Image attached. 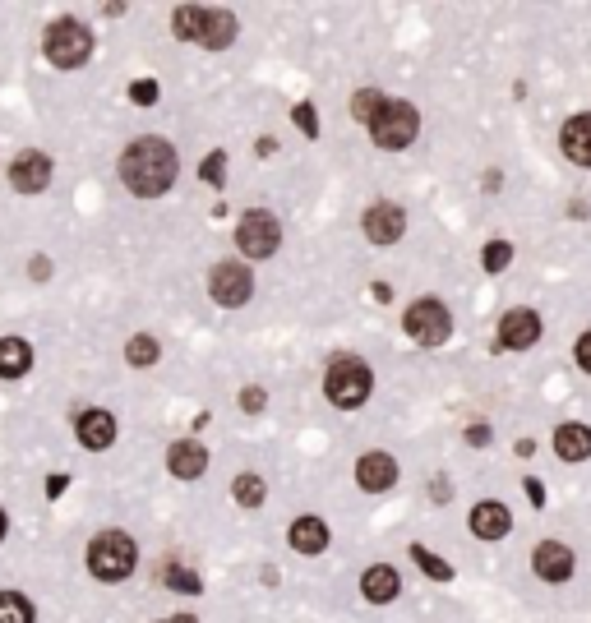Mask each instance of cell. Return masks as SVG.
I'll list each match as a JSON object with an SVG mask.
<instances>
[{
    "label": "cell",
    "instance_id": "cell-35",
    "mask_svg": "<svg viewBox=\"0 0 591 623\" xmlns=\"http://www.w3.org/2000/svg\"><path fill=\"white\" fill-rule=\"evenodd\" d=\"M471 448H485L490 444V425H467V434H462Z\"/></svg>",
    "mask_w": 591,
    "mask_h": 623
},
{
    "label": "cell",
    "instance_id": "cell-32",
    "mask_svg": "<svg viewBox=\"0 0 591 623\" xmlns=\"http://www.w3.org/2000/svg\"><path fill=\"white\" fill-rule=\"evenodd\" d=\"M291 125H296L305 139H314V134H319V111H314L310 102H296V107H291Z\"/></svg>",
    "mask_w": 591,
    "mask_h": 623
},
{
    "label": "cell",
    "instance_id": "cell-1",
    "mask_svg": "<svg viewBox=\"0 0 591 623\" xmlns=\"http://www.w3.org/2000/svg\"><path fill=\"white\" fill-rule=\"evenodd\" d=\"M176 176H181V153L162 134H144V139H134L121 153V180H125V190L139 194V199L167 194L176 185Z\"/></svg>",
    "mask_w": 591,
    "mask_h": 623
},
{
    "label": "cell",
    "instance_id": "cell-9",
    "mask_svg": "<svg viewBox=\"0 0 591 623\" xmlns=\"http://www.w3.org/2000/svg\"><path fill=\"white\" fill-rule=\"evenodd\" d=\"M10 185L19 194H42L51 185V157L37 153V148H28V153H19L10 162Z\"/></svg>",
    "mask_w": 591,
    "mask_h": 623
},
{
    "label": "cell",
    "instance_id": "cell-2",
    "mask_svg": "<svg viewBox=\"0 0 591 623\" xmlns=\"http://www.w3.org/2000/svg\"><path fill=\"white\" fill-rule=\"evenodd\" d=\"M370 388H374V379H370V365H365L361 356H333V360H328L324 393H328V402H333L338 411L365 407Z\"/></svg>",
    "mask_w": 591,
    "mask_h": 623
},
{
    "label": "cell",
    "instance_id": "cell-6",
    "mask_svg": "<svg viewBox=\"0 0 591 623\" xmlns=\"http://www.w3.org/2000/svg\"><path fill=\"white\" fill-rule=\"evenodd\" d=\"M402 328H407V337L411 342H421V347H444L448 333H453V314L444 310V300L425 296V300H411L407 305Z\"/></svg>",
    "mask_w": 591,
    "mask_h": 623
},
{
    "label": "cell",
    "instance_id": "cell-21",
    "mask_svg": "<svg viewBox=\"0 0 591 623\" xmlns=\"http://www.w3.org/2000/svg\"><path fill=\"white\" fill-rule=\"evenodd\" d=\"M291 550L296 554H324L328 550V522L324 517H296V522H291Z\"/></svg>",
    "mask_w": 591,
    "mask_h": 623
},
{
    "label": "cell",
    "instance_id": "cell-22",
    "mask_svg": "<svg viewBox=\"0 0 591 623\" xmlns=\"http://www.w3.org/2000/svg\"><path fill=\"white\" fill-rule=\"evenodd\" d=\"M33 370V347L24 337H0V379H24Z\"/></svg>",
    "mask_w": 591,
    "mask_h": 623
},
{
    "label": "cell",
    "instance_id": "cell-28",
    "mask_svg": "<svg viewBox=\"0 0 591 623\" xmlns=\"http://www.w3.org/2000/svg\"><path fill=\"white\" fill-rule=\"evenodd\" d=\"M0 623H33V600L19 591H0Z\"/></svg>",
    "mask_w": 591,
    "mask_h": 623
},
{
    "label": "cell",
    "instance_id": "cell-3",
    "mask_svg": "<svg viewBox=\"0 0 591 623\" xmlns=\"http://www.w3.org/2000/svg\"><path fill=\"white\" fill-rule=\"evenodd\" d=\"M139 564V545H134L125 531H102L88 545V573L102 577V582H121V577L134 573Z\"/></svg>",
    "mask_w": 591,
    "mask_h": 623
},
{
    "label": "cell",
    "instance_id": "cell-11",
    "mask_svg": "<svg viewBox=\"0 0 591 623\" xmlns=\"http://www.w3.org/2000/svg\"><path fill=\"white\" fill-rule=\"evenodd\" d=\"M573 550H568L564 540H541L536 550H531V568H536V577H545V582H568L573 577Z\"/></svg>",
    "mask_w": 591,
    "mask_h": 623
},
{
    "label": "cell",
    "instance_id": "cell-13",
    "mask_svg": "<svg viewBox=\"0 0 591 623\" xmlns=\"http://www.w3.org/2000/svg\"><path fill=\"white\" fill-rule=\"evenodd\" d=\"M356 485H361L365 494H384V490H393L398 485V462L388 453H365L361 462H356Z\"/></svg>",
    "mask_w": 591,
    "mask_h": 623
},
{
    "label": "cell",
    "instance_id": "cell-42",
    "mask_svg": "<svg viewBox=\"0 0 591 623\" xmlns=\"http://www.w3.org/2000/svg\"><path fill=\"white\" fill-rule=\"evenodd\" d=\"M499 185H504V176H499V171H485V190L495 194V190H499Z\"/></svg>",
    "mask_w": 591,
    "mask_h": 623
},
{
    "label": "cell",
    "instance_id": "cell-45",
    "mask_svg": "<svg viewBox=\"0 0 591 623\" xmlns=\"http://www.w3.org/2000/svg\"><path fill=\"white\" fill-rule=\"evenodd\" d=\"M0 540H5V513H0Z\"/></svg>",
    "mask_w": 591,
    "mask_h": 623
},
{
    "label": "cell",
    "instance_id": "cell-38",
    "mask_svg": "<svg viewBox=\"0 0 591 623\" xmlns=\"http://www.w3.org/2000/svg\"><path fill=\"white\" fill-rule=\"evenodd\" d=\"M527 499H531V504H536V508L545 504V485H541V480H536V476H527Z\"/></svg>",
    "mask_w": 591,
    "mask_h": 623
},
{
    "label": "cell",
    "instance_id": "cell-17",
    "mask_svg": "<svg viewBox=\"0 0 591 623\" xmlns=\"http://www.w3.org/2000/svg\"><path fill=\"white\" fill-rule=\"evenodd\" d=\"M167 467L176 480H199L208 471V448L199 439H181V444H171Z\"/></svg>",
    "mask_w": 591,
    "mask_h": 623
},
{
    "label": "cell",
    "instance_id": "cell-14",
    "mask_svg": "<svg viewBox=\"0 0 591 623\" xmlns=\"http://www.w3.org/2000/svg\"><path fill=\"white\" fill-rule=\"evenodd\" d=\"M402 231H407V213H402L398 204L365 208V236H370L374 245H393V240H402Z\"/></svg>",
    "mask_w": 591,
    "mask_h": 623
},
{
    "label": "cell",
    "instance_id": "cell-16",
    "mask_svg": "<svg viewBox=\"0 0 591 623\" xmlns=\"http://www.w3.org/2000/svg\"><path fill=\"white\" fill-rule=\"evenodd\" d=\"M194 42H199V47H208V51L231 47V42H236V14L222 10V5H208L204 24H199V37H194Z\"/></svg>",
    "mask_w": 591,
    "mask_h": 623
},
{
    "label": "cell",
    "instance_id": "cell-5",
    "mask_svg": "<svg viewBox=\"0 0 591 623\" xmlns=\"http://www.w3.org/2000/svg\"><path fill=\"white\" fill-rule=\"evenodd\" d=\"M416 134H421V111L411 107V102H384V111L370 120V139H374V148H384V153L411 148Z\"/></svg>",
    "mask_w": 591,
    "mask_h": 623
},
{
    "label": "cell",
    "instance_id": "cell-15",
    "mask_svg": "<svg viewBox=\"0 0 591 623\" xmlns=\"http://www.w3.org/2000/svg\"><path fill=\"white\" fill-rule=\"evenodd\" d=\"M508 531H513V513H508V504H499V499H481V504L471 508V536L504 540Z\"/></svg>",
    "mask_w": 591,
    "mask_h": 623
},
{
    "label": "cell",
    "instance_id": "cell-36",
    "mask_svg": "<svg viewBox=\"0 0 591 623\" xmlns=\"http://www.w3.org/2000/svg\"><path fill=\"white\" fill-rule=\"evenodd\" d=\"M578 365L591 374V333H582V337H578Z\"/></svg>",
    "mask_w": 591,
    "mask_h": 623
},
{
    "label": "cell",
    "instance_id": "cell-24",
    "mask_svg": "<svg viewBox=\"0 0 591 623\" xmlns=\"http://www.w3.org/2000/svg\"><path fill=\"white\" fill-rule=\"evenodd\" d=\"M162 582H167L171 591H181V596H199V591H204V577L194 573V568L176 564V559H171V564H162Z\"/></svg>",
    "mask_w": 591,
    "mask_h": 623
},
{
    "label": "cell",
    "instance_id": "cell-34",
    "mask_svg": "<svg viewBox=\"0 0 591 623\" xmlns=\"http://www.w3.org/2000/svg\"><path fill=\"white\" fill-rule=\"evenodd\" d=\"M264 402H268L264 388H241V407L250 411V416H259V411H264Z\"/></svg>",
    "mask_w": 591,
    "mask_h": 623
},
{
    "label": "cell",
    "instance_id": "cell-27",
    "mask_svg": "<svg viewBox=\"0 0 591 623\" xmlns=\"http://www.w3.org/2000/svg\"><path fill=\"white\" fill-rule=\"evenodd\" d=\"M411 559H416V568H421L425 577H435V582H453V564H448V559H439L435 550H425V545H411Z\"/></svg>",
    "mask_w": 591,
    "mask_h": 623
},
{
    "label": "cell",
    "instance_id": "cell-43",
    "mask_svg": "<svg viewBox=\"0 0 591 623\" xmlns=\"http://www.w3.org/2000/svg\"><path fill=\"white\" fill-rule=\"evenodd\" d=\"M273 153H278V144H273V139L264 134V139H259V157H273Z\"/></svg>",
    "mask_w": 591,
    "mask_h": 623
},
{
    "label": "cell",
    "instance_id": "cell-8",
    "mask_svg": "<svg viewBox=\"0 0 591 623\" xmlns=\"http://www.w3.org/2000/svg\"><path fill=\"white\" fill-rule=\"evenodd\" d=\"M236 245H241V254H250V259L278 254V245H282L278 217L268 213V208H250V213L241 217V227H236Z\"/></svg>",
    "mask_w": 591,
    "mask_h": 623
},
{
    "label": "cell",
    "instance_id": "cell-39",
    "mask_svg": "<svg viewBox=\"0 0 591 623\" xmlns=\"http://www.w3.org/2000/svg\"><path fill=\"white\" fill-rule=\"evenodd\" d=\"M65 490H70V476H61V471H56V476L47 480V494L56 499V494H65Z\"/></svg>",
    "mask_w": 591,
    "mask_h": 623
},
{
    "label": "cell",
    "instance_id": "cell-7",
    "mask_svg": "<svg viewBox=\"0 0 591 623\" xmlns=\"http://www.w3.org/2000/svg\"><path fill=\"white\" fill-rule=\"evenodd\" d=\"M208 296L218 300L222 310H241V305H250V296H254V273L241 264V259H227V264H218L208 273Z\"/></svg>",
    "mask_w": 591,
    "mask_h": 623
},
{
    "label": "cell",
    "instance_id": "cell-33",
    "mask_svg": "<svg viewBox=\"0 0 591 623\" xmlns=\"http://www.w3.org/2000/svg\"><path fill=\"white\" fill-rule=\"evenodd\" d=\"M130 102H134V107H153V102H157V84H153V79H134V84H130Z\"/></svg>",
    "mask_w": 591,
    "mask_h": 623
},
{
    "label": "cell",
    "instance_id": "cell-25",
    "mask_svg": "<svg viewBox=\"0 0 591 623\" xmlns=\"http://www.w3.org/2000/svg\"><path fill=\"white\" fill-rule=\"evenodd\" d=\"M264 476H254V471H245V476H236L231 480V499H236V504L241 508H259L264 504Z\"/></svg>",
    "mask_w": 591,
    "mask_h": 623
},
{
    "label": "cell",
    "instance_id": "cell-19",
    "mask_svg": "<svg viewBox=\"0 0 591 623\" xmlns=\"http://www.w3.org/2000/svg\"><path fill=\"white\" fill-rule=\"evenodd\" d=\"M559 148H564L568 162L591 167V116H587V111L573 116V120H564V130H559Z\"/></svg>",
    "mask_w": 591,
    "mask_h": 623
},
{
    "label": "cell",
    "instance_id": "cell-18",
    "mask_svg": "<svg viewBox=\"0 0 591 623\" xmlns=\"http://www.w3.org/2000/svg\"><path fill=\"white\" fill-rule=\"evenodd\" d=\"M361 596L370 600V605H388V600H398V596H402V577H398V568L370 564V568L361 573Z\"/></svg>",
    "mask_w": 591,
    "mask_h": 623
},
{
    "label": "cell",
    "instance_id": "cell-31",
    "mask_svg": "<svg viewBox=\"0 0 591 623\" xmlns=\"http://www.w3.org/2000/svg\"><path fill=\"white\" fill-rule=\"evenodd\" d=\"M481 264H485V273H504V268L513 264V245H508V240H490Z\"/></svg>",
    "mask_w": 591,
    "mask_h": 623
},
{
    "label": "cell",
    "instance_id": "cell-30",
    "mask_svg": "<svg viewBox=\"0 0 591 623\" xmlns=\"http://www.w3.org/2000/svg\"><path fill=\"white\" fill-rule=\"evenodd\" d=\"M199 176H204V185L222 190V185H227V153H222V148H213V153L204 157V167H199Z\"/></svg>",
    "mask_w": 591,
    "mask_h": 623
},
{
    "label": "cell",
    "instance_id": "cell-37",
    "mask_svg": "<svg viewBox=\"0 0 591 623\" xmlns=\"http://www.w3.org/2000/svg\"><path fill=\"white\" fill-rule=\"evenodd\" d=\"M430 494H435V504H448V494H453V485H448V476H435V485H430Z\"/></svg>",
    "mask_w": 591,
    "mask_h": 623
},
{
    "label": "cell",
    "instance_id": "cell-40",
    "mask_svg": "<svg viewBox=\"0 0 591 623\" xmlns=\"http://www.w3.org/2000/svg\"><path fill=\"white\" fill-rule=\"evenodd\" d=\"M28 273H33L37 282H47V277H51V264H47V259H42V254H37L33 264H28Z\"/></svg>",
    "mask_w": 591,
    "mask_h": 623
},
{
    "label": "cell",
    "instance_id": "cell-41",
    "mask_svg": "<svg viewBox=\"0 0 591 623\" xmlns=\"http://www.w3.org/2000/svg\"><path fill=\"white\" fill-rule=\"evenodd\" d=\"M374 300H393V287H388V282H374Z\"/></svg>",
    "mask_w": 591,
    "mask_h": 623
},
{
    "label": "cell",
    "instance_id": "cell-12",
    "mask_svg": "<svg viewBox=\"0 0 591 623\" xmlns=\"http://www.w3.org/2000/svg\"><path fill=\"white\" fill-rule=\"evenodd\" d=\"M74 439L84 448H93V453H102V448L116 444V416L102 407L93 411H79V420H74Z\"/></svg>",
    "mask_w": 591,
    "mask_h": 623
},
{
    "label": "cell",
    "instance_id": "cell-26",
    "mask_svg": "<svg viewBox=\"0 0 591 623\" xmlns=\"http://www.w3.org/2000/svg\"><path fill=\"white\" fill-rule=\"evenodd\" d=\"M204 10H208V5H176V14H171V28H176V37H181V42H194V37H199Z\"/></svg>",
    "mask_w": 591,
    "mask_h": 623
},
{
    "label": "cell",
    "instance_id": "cell-29",
    "mask_svg": "<svg viewBox=\"0 0 591 623\" xmlns=\"http://www.w3.org/2000/svg\"><path fill=\"white\" fill-rule=\"evenodd\" d=\"M384 102H388V97L379 93V88H361V93L351 97V116H356V120H365V125H370V120L379 116V111H384Z\"/></svg>",
    "mask_w": 591,
    "mask_h": 623
},
{
    "label": "cell",
    "instance_id": "cell-10",
    "mask_svg": "<svg viewBox=\"0 0 591 623\" xmlns=\"http://www.w3.org/2000/svg\"><path fill=\"white\" fill-rule=\"evenodd\" d=\"M541 342V314L536 310H508L499 319V347L504 351H527Z\"/></svg>",
    "mask_w": 591,
    "mask_h": 623
},
{
    "label": "cell",
    "instance_id": "cell-44",
    "mask_svg": "<svg viewBox=\"0 0 591 623\" xmlns=\"http://www.w3.org/2000/svg\"><path fill=\"white\" fill-rule=\"evenodd\" d=\"M167 623H199V619H194V614H171Z\"/></svg>",
    "mask_w": 591,
    "mask_h": 623
},
{
    "label": "cell",
    "instance_id": "cell-20",
    "mask_svg": "<svg viewBox=\"0 0 591 623\" xmlns=\"http://www.w3.org/2000/svg\"><path fill=\"white\" fill-rule=\"evenodd\" d=\"M555 453L564 457V462H587L591 457V425H582V420L559 425L555 430Z\"/></svg>",
    "mask_w": 591,
    "mask_h": 623
},
{
    "label": "cell",
    "instance_id": "cell-23",
    "mask_svg": "<svg viewBox=\"0 0 591 623\" xmlns=\"http://www.w3.org/2000/svg\"><path fill=\"white\" fill-rule=\"evenodd\" d=\"M157 356H162V342H157L153 333H134L130 342H125V360H130L134 370H148V365H157Z\"/></svg>",
    "mask_w": 591,
    "mask_h": 623
},
{
    "label": "cell",
    "instance_id": "cell-4",
    "mask_svg": "<svg viewBox=\"0 0 591 623\" xmlns=\"http://www.w3.org/2000/svg\"><path fill=\"white\" fill-rule=\"evenodd\" d=\"M42 56L56 65V70H79L88 56H93V33H88L79 19H56L42 37Z\"/></svg>",
    "mask_w": 591,
    "mask_h": 623
}]
</instances>
